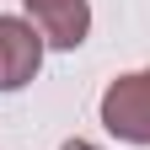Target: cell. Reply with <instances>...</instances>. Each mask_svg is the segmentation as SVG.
Segmentation results:
<instances>
[{
    "label": "cell",
    "mask_w": 150,
    "mask_h": 150,
    "mask_svg": "<svg viewBox=\"0 0 150 150\" xmlns=\"http://www.w3.org/2000/svg\"><path fill=\"white\" fill-rule=\"evenodd\" d=\"M22 6L32 11L43 43H54V48H81L86 32H91V6L86 0H22Z\"/></svg>",
    "instance_id": "3957f363"
},
{
    "label": "cell",
    "mask_w": 150,
    "mask_h": 150,
    "mask_svg": "<svg viewBox=\"0 0 150 150\" xmlns=\"http://www.w3.org/2000/svg\"><path fill=\"white\" fill-rule=\"evenodd\" d=\"M102 129L129 145H150V70L118 75L102 91Z\"/></svg>",
    "instance_id": "6da1fadb"
},
{
    "label": "cell",
    "mask_w": 150,
    "mask_h": 150,
    "mask_svg": "<svg viewBox=\"0 0 150 150\" xmlns=\"http://www.w3.org/2000/svg\"><path fill=\"white\" fill-rule=\"evenodd\" d=\"M59 150H102V145H86V139H64Z\"/></svg>",
    "instance_id": "277c9868"
},
{
    "label": "cell",
    "mask_w": 150,
    "mask_h": 150,
    "mask_svg": "<svg viewBox=\"0 0 150 150\" xmlns=\"http://www.w3.org/2000/svg\"><path fill=\"white\" fill-rule=\"evenodd\" d=\"M43 64V32L22 16H0V91H22Z\"/></svg>",
    "instance_id": "7a4b0ae2"
}]
</instances>
